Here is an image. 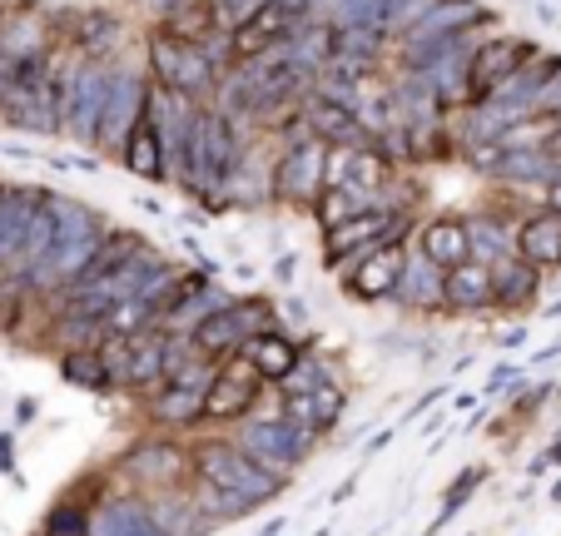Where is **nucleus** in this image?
<instances>
[{
  "label": "nucleus",
  "instance_id": "nucleus-1",
  "mask_svg": "<svg viewBox=\"0 0 561 536\" xmlns=\"http://www.w3.org/2000/svg\"><path fill=\"white\" fill-rule=\"evenodd\" d=\"M249 149V129L239 119L219 115L214 105H199V119H194V135H190V164H184V194L204 199L209 209H224V184L229 174L239 169Z\"/></svg>",
  "mask_w": 561,
  "mask_h": 536
},
{
  "label": "nucleus",
  "instance_id": "nucleus-2",
  "mask_svg": "<svg viewBox=\"0 0 561 536\" xmlns=\"http://www.w3.org/2000/svg\"><path fill=\"white\" fill-rule=\"evenodd\" d=\"M145 65H149V80L184 100H194V105H209L224 80V70L214 65V55L204 50V45L164 35L159 25H149V35H145Z\"/></svg>",
  "mask_w": 561,
  "mask_h": 536
},
{
  "label": "nucleus",
  "instance_id": "nucleus-3",
  "mask_svg": "<svg viewBox=\"0 0 561 536\" xmlns=\"http://www.w3.org/2000/svg\"><path fill=\"white\" fill-rule=\"evenodd\" d=\"M190 457H194V472H199L204 482L224 487V492H233V497H244V502H254V506H268L274 497H284V487H288V477L264 472V467H259L233 437L194 442Z\"/></svg>",
  "mask_w": 561,
  "mask_h": 536
},
{
  "label": "nucleus",
  "instance_id": "nucleus-4",
  "mask_svg": "<svg viewBox=\"0 0 561 536\" xmlns=\"http://www.w3.org/2000/svg\"><path fill=\"white\" fill-rule=\"evenodd\" d=\"M229 437L239 442V447H244V453L254 457L264 472H274V477H288L294 467H304L308 457H313V447L323 442L318 432L288 422L284 412H249V418L239 422Z\"/></svg>",
  "mask_w": 561,
  "mask_h": 536
},
{
  "label": "nucleus",
  "instance_id": "nucleus-5",
  "mask_svg": "<svg viewBox=\"0 0 561 536\" xmlns=\"http://www.w3.org/2000/svg\"><path fill=\"white\" fill-rule=\"evenodd\" d=\"M149 65L145 60H129V55H119L115 65H110V90H105V110H100V125H95V145L105 159H119V149H125L129 129L145 119V105H149Z\"/></svg>",
  "mask_w": 561,
  "mask_h": 536
},
{
  "label": "nucleus",
  "instance_id": "nucleus-6",
  "mask_svg": "<svg viewBox=\"0 0 561 536\" xmlns=\"http://www.w3.org/2000/svg\"><path fill=\"white\" fill-rule=\"evenodd\" d=\"M194 477V457L184 442L174 437H139L125 447V457L115 463V487L125 492H170V487H184Z\"/></svg>",
  "mask_w": 561,
  "mask_h": 536
},
{
  "label": "nucleus",
  "instance_id": "nucleus-7",
  "mask_svg": "<svg viewBox=\"0 0 561 536\" xmlns=\"http://www.w3.org/2000/svg\"><path fill=\"white\" fill-rule=\"evenodd\" d=\"M323 139H294L278 145L268 159V199L284 209H313V199L323 194Z\"/></svg>",
  "mask_w": 561,
  "mask_h": 536
},
{
  "label": "nucleus",
  "instance_id": "nucleus-8",
  "mask_svg": "<svg viewBox=\"0 0 561 536\" xmlns=\"http://www.w3.org/2000/svg\"><path fill=\"white\" fill-rule=\"evenodd\" d=\"M264 392H268V383L254 373L249 357H239V353L219 357V373H214V383L204 388L199 422H214V427H224V422H244L249 412H259Z\"/></svg>",
  "mask_w": 561,
  "mask_h": 536
},
{
  "label": "nucleus",
  "instance_id": "nucleus-9",
  "mask_svg": "<svg viewBox=\"0 0 561 536\" xmlns=\"http://www.w3.org/2000/svg\"><path fill=\"white\" fill-rule=\"evenodd\" d=\"M190 353H194L190 338L159 333V328L129 338V363H125V383H119V392H129V398L145 402L149 392H159L164 383L174 378V368H180Z\"/></svg>",
  "mask_w": 561,
  "mask_h": 536
},
{
  "label": "nucleus",
  "instance_id": "nucleus-10",
  "mask_svg": "<svg viewBox=\"0 0 561 536\" xmlns=\"http://www.w3.org/2000/svg\"><path fill=\"white\" fill-rule=\"evenodd\" d=\"M537 50H541V45H537V41H527V35L492 31L488 41H482V45L472 50V60H467V105L488 100L492 90H497L502 80H512V75H517Z\"/></svg>",
  "mask_w": 561,
  "mask_h": 536
},
{
  "label": "nucleus",
  "instance_id": "nucleus-11",
  "mask_svg": "<svg viewBox=\"0 0 561 536\" xmlns=\"http://www.w3.org/2000/svg\"><path fill=\"white\" fill-rule=\"evenodd\" d=\"M408 243H378L368 259H358V269L343 278V294H348L353 304H388L392 288H398V278H403Z\"/></svg>",
  "mask_w": 561,
  "mask_h": 536
},
{
  "label": "nucleus",
  "instance_id": "nucleus-12",
  "mask_svg": "<svg viewBox=\"0 0 561 536\" xmlns=\"http://www.w3.org/2000/svg\"><path fill=\"white\" fill-rule=\"evenodd\" d=\"M443 269L427 259L417 243H408V259H403V278L392 288V304L408 308V313H447V298H443Z\"/></svg>",
  "mask_w": 561,
  "mask_h": 536
},
{
  "label": "nucleus",
  "instance_id": "nucleus-13",
  "mask_svg": "<svg viewBox=\"0 0 561 536\" xmlns=\"http://www.w3.org/2000/svg\"><path fill=\"white\" fill-rule=\"evenodd\" d=\"M90 536H170L164 526L149 516L145 497L125 492V487H110L95 502V522H90Z\"/></svg>",
  "mask_w": 561,
  "mask_h": 536
},
{
  "label": "nucleus",
  "instance_id": "nucleus-14",
  "mask_svg": "<svg viewBox=\"0 0 561 536\" xmlns=\"http://www.w3.org/2000/svg\"><path fill=\"white\" fill-rule=\"evenodd\" d=\"M488 278H492V308H502V313H531L541 304V284H547V274L531 269L527 259H517V253L488 263Z\"/></svg>",
  "mask_w": 561,
  "mask_h": 536
},
{
  "label": "nucleus",
  "instance_id": "nucleus-15",
  "mask_svg": "<svg viewBox=\"0 0 561 536\" xmlns=\"http://www.w3.org/2000/svg\"><path fill=\"white\" fill-rule=\"evenodd\" d=\"M343 408H348V392H343V383H329V388H313V392H278V402H274V412H284L288 422L318 432V437L339 427Z\"/></svg>",
  "mask_w": 561,
  "mask_h": 536
},
{
  "label": "nucleus",
  "instance_id": "nucleus-16",
  "mask_svg": "<svg viewBox=\"0 0 561 536\" xmlns=\"http://www.w3.org/2000/svg\"><path fill=\"white\" fill-rule=\"evenodd\" d=\"M41 199H45V184H0V274L21 253L25 229H31Z\"/></svg>",
  "mask_w": 561,
  "mask_h": 536
},
{
  "label": "nucleus",
  "instance_id": "nucleus-17",
  "mask_svg": "<svg viewBox=\"0 0 561 536\" xmlns=\"http://www.w3.org/2000/svg\"><path fill=\"white\" fill-rule=\"evenodd\" d=\"M105 90H110V65H85L80 75V90L70 100V115L60 125V139L70 145H95V125H100V110H105Z\"/></svg>",
  "mask_w": 561,
  "mask_h": 536
},
{
  "label": "nucleus",
  "instance_id": "nucleus-18",
  "mask_svg": "<svg viewBox=\"0 0 561 536\" xmlns=\"http://www.w3.org/2000/svg\"><path fill=\"white\" fill-rule=\"evenodd\" d=\"M413 243L437 263V269H457V263L472 259V243H467V224L462 214H433V219H417Z\"/></svg>",
  "mask_w": 561,
  "mask_h": 536
},
{
  "label": "nucleus",
  "instance_id": "nucleus-19",
  "mask_svg": "<svg viewBox=\"0 0 561 536\" xmlns=\"http://www.w3.org/2000/svg\"><path fill=\"white\" fill-rule=\"evenodd\" d=\"M517 259H527L531 269L551 274L561 269V214L551 209H527L517 219Z\"/></svg>",
  "mask_w": 561,
  "mask_h": 536
},
{
  "label": "nucleus",
  "instance_id": "nucleus-20",
  "mask_svg": "<svg viewBox=\"0 0 561 536\" xmlns=\"http://www.w3.org/2000/svg\"><path fill=\"white\" fill-rule=\"evenodd\" d=\"M239 357H249L259 378L274 388V383L298 363V357H304V343H298V333H288V328H264V333H254V338H244V343H239Z\"/></svg>",
  "mask_w": 561,
  "mask_h": 536
},
{
  "label": "nucleus",
  "instance_id": "nucleus-21",
  "mask_svg": "<svg viewBox=\"0 0 561 536\" xmlns=\"http://www.w3.org/2000/svg\"><path fill=\"white\" fill-rule=\"evenodd\" d=\"M304 125L313 139H323V145H343V149H368V135H363L358 115H353L348 105H333V100H323L313 90V95L304 100Z\"/></svg>",
  "mask_w": 561,
  "mask_h": 536
},
{
  "label": "nucleus",
  "instance_id": "nucleus-22",
  "mask_svg": "<svg viewBox=\"0 0 561 536\" xmlns=\"http://www.w3.org/2000/svg\"><path fill=\"white\" fill-rule=\"evenodd\" d=\"M145 506H149V516H154V522L164 526L170 536H214V532H219V526H214L209 516L194 506L190 482L170 487V492H145Z\"/></svg>",
  "mask_w": 561,
  "mask_h": 536
},
{
  "label": "nucleus",
  "instance_id": "nucleus-23",
  "mask_svg": "<svg viewBox=\"0 0 561 536\" xmlns=\"http://www.w3.org/2000/svg\"><path fill=\"white\" fill-rule=\"evenodd\" d=\"M115 487V477H95L90 492L80 487V497H60V502L45 512L41 536H90V522H95V502Z\"/></svg>",
  "mask_w": 561,
  "mask_h": 536
},
{
  "label": "nucleus",
  "instance_id": "nucleus-24",
  "mask_svg": "<svg viewBox=\"0 0 561 536\" xmlns=\"http://www.w3.org/2000/svg\"><path fill=\"white\" fill-rule=\"evenodd\" d=\"M443 298H447V313H492V278L482 263H457L447 269L443 278Z\"/></svg>",
  "mask_w": 561,
  "mask_h": 536
},
{
  "label": "nucleus",
  "instance_id": "nucleus-25",
  "mask_svg": "<svg viewBox=\"0 0 561 536\" xmlns=\"http://www.w3.org/2000/svg\"><path fill=\"white\" fill-rule=\"evenodd\" d=\"M115 164H125V174L145 179V184H164V149H159V135H154V125H149V115L129 129Z\"/></svg>",
  "mask_w": 561,
  "mask_h": 536
},
{
  "label": "nucleus",
  "instance_id": "nucleus-26",
  "mask_svg": "<svg viewBox=\"0 0 561 536\" xmlns=\"http://www.w3.org/2000/svg\"><path fill=\"white\" fill-rule=\"evenodd\" d=\"M145 412H149V422H159V427H199L204 392H190V388L164 383L159 392H149L145 398Z\"/></svg>",
  "mask_w": 561,
  "mask_h": 536
},
{
  "label": "nucleus",
  "instance_id": "nucleus-27",
  "mask_svg": "<svg viewBox=\"0 0 561 536\" xmlns=\"http://www.w3.org/2000/svg\"><path fill=\"white\" fill-rule=\"evenodd\" d=\"M363 209H388V204H382V194H368V190H323L308 214H313L318 233H323V229H339V224H348L353 214H363Z\"/></svg>",
  "mask_w": 561,
  "mask_h": 536
},
{
  "label": "nucleus",
  "instance_id": "nucleus-28",
  "mask_svg": "<svg viewBox=\"0 0 561 536\" xmlns=\"http://www.w3.org/2000/svg\"><path fill=\"white\" fill-rule=\"evenodd\" d=\"M190 497H194V506H199L204 516H209L214 526H229V522H244V516H254L259 506L254 502H244V497H233V492H224V487H214V482H204L199 472L190 477Z\"/></svg>",
  "mask_w": 561,
  "mask_h": 536
},
{
  "label": "nucleus",
  "instance_id": "nucleus-29",
  "mask_svg": "<svg viewBox=\"0 0 561 536\" xmlns=\"http://www.w3.org/2000/svg\"><path fill=\"white\" fill-rule=\"evenodd\" d=\"M60 378L70 383V388H85V392H115L110 388V373H105V357H100V343L60 353Z\"/></svg>",
  "mask_w": 561,
  "mask_h": 536
},
{
  "label": "nucleus",
  "instance_id": "nucleus-30",
  "mask_svg": "<svg viewBox=\"0 0 561 536\" xmlns=\"http://www.w3.org/2000/svg\"><path fill=\"white\" fill-rule=\"evenodd\" d=\"M329 383H339L333 378V368L313 353V347H304V357H298L294 368L274 383V392H313V388H329Z\"/></svg>",
  "mask_w": 561,
  "mask_h": 536
},
{
  "label": "nucleus",
  "instance_id": "nucleus-31",
  "mask_svg": "<svg viewBox=\"0 0 561 536\" xmlns=\"http://www.w3.org/2000/svg\"><path fill=\"white\" fill-rule=\"evenodd\" d=\"M482 482H488V467H482V463H472V467H467V472L457 477V482L443 492V512H437V526H443V522H453V516L467 506V497H472Z\"/></svg>",
  "mask_w": 561,
  "mask_h": 536
},
{
  "label": "nucleus",
  "instance_id": "nucleus-32",
  "mask_svg": "<svg viewBox=\"0 0 561 536\" xmlns=\"http://www.w3.org/2000/svg\"><path fill=\"white\" fill-rule=\"evenodd\" d=\"M274 313H278V328H288V333L308 323V304H304V298H298V294H288L284 304H274Z\"/></svg>",
  "mask_w": 561,
  "mask_h": 536
},
{
  "label": "nucleus",
  "instance_id": "nucleus-33",
  "mask_svg": "<svg viewBox=\"0 0 561 536\" xmlns=\"http://www.w3.org/2000/svg\"><path fill=\"white\" fill-rule=\"evenodd\" d=\"M512 383H522V368H517V363H497V368H492V378H488V388H482V392H488V398H497V392H507Z\"/></svg>",
  "mask_w": 561,
  "mask_h": 536
},
{
  "label": "nucleus",
  "instance_id": "nucleus-34",
  "mask_svg": "<svg viewBox=\"0 0 561 536\" xmlns=\"http://www.w3.org/2000/svg\"><path fill=\"white\" fill-rule=\"evenodd\" d=\"M294 278H298V253H278L274 259V284L294 288Z\"/></svg>",
  "mask_w": 561,
  "mask_h": 536
},
{
  "label": "nucleus",
  "instance_id": "nucleus-35",
  "mask_svg": "<svg viewBox=\"0 0 561 536\" xmlns=\"http://www.w3.org/2000/svg\"><path fill=\"white\" fill-rule=\"evenodd\" d=\"M541 209H551V214H561V179H551L547 190H541Z\"/></svg>",
  "mask_w": 561,
  "mask_h": 536
},
{
  "label": "nucleus",
  "instance_id": "nucleus-36",
  "mask_svg": "<svg viewBox=\"0 0 561 536\" xmlns=\"http://www.w3.org/2000/svg\"><path fill=\"white\" fill-rule=\"evenodd\" d=\"M541 149H547L551 159H561V125H551V135L541 139Z\"/></svg>",
  "mask_w": 561,
  "mask_h": 536
},
{
  "label": "nucleus",
  "instance_id": "nucleus-37",
  "mask_svg": "<svg viewBox=\"0 0 561 536\" xmlns=\"http://www.w3.org/2000/svg\"><path fill=\"white\" fill-rule=\"evenodd\" d=\"M522 343H527V323H522V328H512V333L502 338V347H522Z\"/></svg>",
  "mask_w": 561,
  "mask_h": 536
},
{
  "label": "nucleus",
  "instance_id": "nucleus-38",
  "mask_svg": "<svg viewBox=\"0 0 561 536\" xmlns=\"http://www.w3.org/2000/svg\"><path fill=\"white\" fill-rule=\"evenodd\" d=\"M353 487H358V477H348V482H339V487H333V502H348V497H353Z\"/></svg>",
  "mask_w": 561,
  "mask_h": 536
},
{
  "label": "nucleus",
  "instance_id": "nucleus-39",
  "mask_svg": "<svg viewBox=\"0 0 561 536\" xmlns=\"http://www.w3.org/2000/svg\"><path fill=\"white\" fill-rule=\"evenodd\" d=\"M259 536H284V516H274V522L259 526Z\"/></svg>",
  "mask_w": 561,
  "mask_h": 536
},
{
  "label": "nucleus",
  "instance_id": "nucleus-40",
  "mask_svg": "<svg viewBox=\"0 0 561 536\" xmlns=\"http://www.w3.org/2000/svg\"><path fill=\"white\" fill-rule=\"evenodd\" d=\"M551 506H561V477L551 482Z\"/></svg>",
  "mask_w": 561,
  "mask_h": 536
},
{
  "label": "nucleus",
  "instance_id": "nucleus-41",
  "mask_svg": "<svg viewBox=\"0 0 561 536\" xmlns=\"http://www.w3.org/2000/svg\"><path fill=\"white\" fill-rule=\"evenodd\" d=\"M541 318H561V298H557L551 308H541Z\"/></svg>",
  "mask_w": 561,
  "mask_h": 536
},
{
  "label": "nucleus",
  "instance_id": "nucleus-42",
  "mask_svg": "<svg viewBox=\"0 0 561 536\" xmlns=\"http://www.w3.org/2000/svg\"><path fill=\"white\" fill-rule=\"evenodd\" d=\"M557 179H561V159H557Z\"/></svg>",
  "mask_w": 561,
  "mask_h": 536
}]
</instances>
